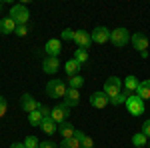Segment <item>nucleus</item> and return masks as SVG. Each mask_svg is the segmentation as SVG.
I'll use <instances>...</instances> for the list:
<instances>
[{"instance_id": "1", "label": "nucleus", "mask_w": 150, "mask_h": 148, "mask_svg": "<svg viewBox=\"0 0 150 148\" xmlns=\"http://www.w3.org/2000/svg\"><path fill=\"white\" fill-rule=\"evenodd\" d=\"M66 90H68V84L60 78H52L48 80L46 84V94L52 98V100H58V98H64L66 96Z\"/></svg>"}, {"instance_id": "2", "label": "nucleus", "mask_w": 150, "mask_h": 148, "mask_svg": "<svg viewBox=\"0 0 150 148\" xmlns=\"http://www.w3.org/2000/svg\"><path fill=\"white\" fill-rule=\"evenodd\" d=\"M126 110H128V114L130 116H142L144 114V110H146V106H144V100L140 98L138 94H132V96H128L126 98Z\"/></svg>"}, {"instance_id": "3", "label": "nucleus", "mask_w": 150, "mask_h": 148, "mask_svg": "<svg viewBox=\"0 0 150 148\" xmlns=\"http://www.w3.org/2000/svg\"><path fill=\"white\" fill-rule=\"evenodd\" d=\"M122 88H124V80H120L118 76H108L106 82H104L102 92L108 98H112V96H118V94L122 92Z\"/></svg>"}, {"instance_id": "4", "label": "nucleus", "mask_w": 150, "mask_h": 148, "mask_svg": "<svg viewBox=\"0 0 150 148\" xmlns=\"http://www.w3.org/2000/svg\"><path fill=\"white\" fill-rule=\"evenodd\" d=\"M8 16H10L18 26H24V24H28V20H30V12H28V8H26L24 4H14L10 8V14H8Z\"/></svg>"}, {"instance_id": "5", "label": "nucleus", "mask_w": 150, "mask_h": 148, "mask_svg": "<svg viewBox=\"0 0 150 148\" xmlns=\"http://www.w3.org/2000/svg\"><path fill=\"white\" fill-rule=\"evenodd\" d=\"M130 32H128L126 28H114V30H110V42L116 46V48H124V46L130 42Z\"/></svg>"}, {"instance_id": "6", "label": "nucleus", "mask_w": 150, "mask_h": 148, "mask_svg": "<svg viewBox=\"0 0 150 148\" xmlns=\"http://www.w3.org/2000/svg\"><path fill=\"white\" fill-rule=\"evenodd\" d=\"M130 42H132V46L140 52V56L148 58V38L142 34V32H134V34L130 36Z\"/></svg>"}, {"instance_id": "7", "label": "nucleus", "mask_w": 150, "mask_h": 148, "mask_svg": "<svg viewBox=\"0 0 150 148\" xmlns=\"http://www.w3.org/2000/svg\"><path fill=\"white\" fill-rule=\"evenodd\" d=\"M68 116H70V108L64 102H60V104H56L54 108H50V118H52L56 124L66 122V120H68Z\"/></svg>"}, {"instance_id": "8", "label": "nucleus", "mask_w": 150, "mask_h": 148, "mask_svg": "<svg viewBox=\"0 0 150 148\" xmlns=\"http://www.w3.org/2000/svg\"><path fill=\"white\" fill-rule=\"evenodd\" d=\"M20 106H22V110L26 114L34 112V110H38V106H40V102L36 100L32 94H28V92H24L22 96H20Z\"/></svg>"}, {"instance_id": "9", "label": "nucleus", "mask_w": 150, "mask_h": 148, "mask_svg": "<svg viewBox=\"0 0 150 148\" xmlns=\"http://www.w3.org/2000/svg\"><path fill=\"white\" fill-rule=\"evenodd\" d=\"M44 52L50 58H58V54L62 52V40L60 38H50L46 44H44Z\"/></svg>"}, {"instance_id": "10", "label": "nucleus", "mask_w": 150, "mask_h": 148, "mask_svg": "<svg viewBox=\"0 0 150 148\" xmlns=\"http://www.w3.org/2000/svg\"><path fill=\"white\" fill-rule=\"evenodd\" d=\"M90 36H92V42H96V44H104V42L110 40V30H108L106 26H96L92 32H90Z\"/></svg>"}, {"instance_id": "11", "label": "nucleus", "mask_w": 150, "mask_h": 148, "mask_svg": "<svg viewBox=\"0 0 150 148\" xmlns=\"http://www.w3.org/2000/svg\"><path fill=\"white\" fill-rule=\"evenodd\" d=\"M74 42H76L78 48L88 50V46L92 42V36H90V32H86V30H74Z\"/></svg>"}, {"instance_id": "12", "label": "nucleus", "mask_w": 150, "mask_h": 148, "mask_svg": "<svg viewBox=\"0 0 150 148\" xmlns=\"http://www.w3.org/2000/svg\"><path fill=\"white\" fill-rule=\"evenodd\" d=\"M90 104H92L94 108L102 110V108H106V106L110 104V98H108L104 92H92V94H90Z\"/></svg>"}, {"instance_id": "13", "label": "nucleus", "mask_w": 150, "mask_h": 148, "mask_svg": "<svg viewBox=\"0 0 150 148\" xmlns=\"http://www.w3.org/2000/svg\"><path fill=\"white\" fill-rule=\"evenodd\" d=\"M58 68H60V60L58 58H44L42 60V72L44 74H50V76H54L58 72Z\"/></svg>"}, {"instance_id": "14", "label": "nucleus", "mask_w": 150, "mask_h": 148, "mask_svg": "<svg viewBox=\"0 0 150 148\" xmlns=\"http://www.w3.org/2000/svg\"><path fill=\"white\" fill-rule=\"evenodd\" d=\"M64 104H66L68 108L78 106V104H80V90H76V88H68V90H66V96H64Z\"/></svg>"}, {"instance_id": "15", "label": "nucleus", "mask_w": 150, "mask_h": 148, "mask_svg": "<svg viewBox=\"0 0 150 148\" xmlns=\"http://www.w3.org/2000/svg\"><path fill=\"white\" fill-rule=\"evenodd\" d=\"M16 26H18V24L14 22L10 16L0 18V32H2V34H14V32H16Z\"/></svg>"}, {"instance_id": "16", "label": "nucleus", "mask_w": 150, "mask_h": 148, "mask_svg": "<svg viewBox=\"0 0 150 148\" xmlns=\"http://www.w3.org/2000/svg\"><path fill=\"white\" fill-rule=\"evenodd\" d=\"M74 132H76V128L72 126V122H62V124H58V134L62 136V140H66V138H72L74 136Z\"/></svg>"}, {"instance_id": "17", "label": "nucleus", "mask_w": 150, "mask_h": 148, "mask_svg": "<svg viewBox=\"0 0 150 148\" xmlns=\"http://www.w3.org/2000/svg\"><path fill=\"white\" fill-rule=\"evenodd\" d=\"M40 128L44 130V134H48V136H52V134H56L58 132V124L48 116V118H44L42 120V124H40Z\"/></svg>"}, {"instance_id": "18", "label": "nucleus", "mask_w": 150, "mask_h": 148, "mask_svg": "<svg viewBox=\"0 0 150 148\" xmlns=\"http://www.w3.org/2000/svg\"><path fill=\"white\" fill-rule=\"evenodd\" d=\"M138 86H140V82H138L136 76H126V78H124V88H122V90H126L128 94H136Z\"/></svg>"}, {"instance_id": "19", "label": "nucleus", "mask_w": 150, "mask_h": 148, "mask_svg": "<svg viewBox=\"0 0 150 148\" xmlns=\"http://www.w3.org/2000/svg\"><path fill=\"white\" fill-rule=\"evenodd\" d=\"M80 68H82V64L78 62V60H74V58H70L68 62L64 64V70H66V74H68V78H70V76H76V74L80 72Z\"/></svg>"}, {"instance_id": "20", "label": "nucleus", "mask_w": 150, "mask_h": 148, "mask_svg": "<svg viewBox=\"0 0 150 148\" xmlns=\"http://www.w3.org/2000/svg\"><path fill=\"white\" fill-rule=\"evenodd\" d=\"M136 94H138L142 100H150V80H142V82H140Z\"/></svg>"}, {"instance_id": "21", "label": "nucleus", "mask_w": 150, "mask_h": 148, "mask_svg": "<svg viewBox=\"0 0 150 148\" xmlns=\"http://www.w3.org/2000/svg\"><path fill=\"white\" fill-rule=\"evenodd\" d=\"M58 148H80V138L72 136V138H66V140H62Z\"/></svg>"}, {"instance_id": "22", "label": "nucleus", "mask_w": 150, "mask_h": 148, "mask_svg": "<svg viewBox=\"0 0 150 148\" xmlns=\"http://www.w3.org/2000/svg\"><path fill=\"white\" fill-rule=\"evenodd\" d=\"M132 144H134V148H144L148 144V138L144 136L142 132H136V134L132 136Z\"/></svg>"}, {"instance_id": "23", "label": "nucleus", "mask_w": 150, "mask_h": 148, "mask_svg": "<svg viewBox=\"0 0 150 148\" xmlns=\"http://www.w3.org/2000/svg\"><path fill=\"white\" fill-rule=\"evenodd\" d=\"M42 120H44V116H42L40 110H34V112L28 114V122H30L32 126H40V124H42Z\"/></svg>"}, {"instance_id": "24", "label": "nucleus", "mask_w": 150, "mask_h": 148, "mask_svg": "<svg viewBox=\"0 0 150 148\" xmlns=\"http://www.w3.org/2000/svg\"><path fill=\"white\" fill-rule=\"evenodd\" d=\"M82 86H84V78H82L80 74L70 76V78H68V88H76V90H80Z\"/></svg>"}, {"instance_id": "25", "label": "nucleus", "mask_w": 150, "mask_h": 148, "mask_svg": "<svg viewBox=\"0 0 150 148\" xmlns=\"http://www.w3.org/2000/svg\"><path fill=\"white\" fill-rule=\"evenodd\" d=\"M74 60H78L82 66L88 62V50H84V48H76L74 50Z\"/></svg>"}, {"instance_id": "26", "label": "nucleus", "mask_w": 150, "mask_h": 148, "mask_svg": "<svg viewBox=\"0 0 150 148\" xmlns=\"http://www.w3.org/2000/svg\"><path fill=\"white\" fill-rule=\"evenodd\" d=\"M128 96H132V94H128L126 90H122L120 94H118V96H112V98H110V104H112V106H120V104L126 102Z\"/></svg>"}, {"instance_id": "27", "label": "nucleus", "mask_w": 150, "mask_h": 148, "mask_svg": "<svg viewBox=\"0 0 150 148\" xmlns=\"http://www.w3.org/2000/svg\"><path fill=\"white\" fill-rule=\"evenodd\" d=\"M24 146H26V148H38V146H40V140H38L36 136H26Z\"/></svg>"}, {"instance_id": "28", "label": "nucleus", "mask_w": 150, "mask_h": 148, "mask_svg": "<svg viewBox=\"0 0 150 148\" xmlns=\"http://www.w3.org/2000/svg\"><path fill=\"white\" fill-rule=\"evenodd\" d=\"M80 148H94V140H92V136H88V134H86V136L82 138V140H80Z\"/></svg>"}, {"instance_id": "29", "label": "nucleus", "mask_w": 150, "mask_h": 148, "mask_svg": "<svg viewBox=\"0 0 150 148\" xmlns=\"http://www.w3.org/2000/svg\"><path fill=\"white\" fill-rule=\"evenodd\" d=\"M60 40H74V30L72 28H64L62 34H60Z\"/></svg>"}, {"instance_id": "30", "label": "nucleus", "mask_w": 150, "mask_h": 148, "mask_svg": "<svg viewBox=\"0 0 150 148\" xmlns=\"http://www.w3.org/2000/svg\"><path fill=\"white\" fill-rule=\"evenodd\" d=\"M140 132H142V134L150 140V118H148V120H144V124L140 126Z\"/></svg>"}, {"instance_id": "31", "label": "nucleus", "mask_w": 150, "mask_h": 148, "mask_svg": "<svg viewBox=\"0 0 150 148\" xmlns=\"http://www.w3.org/2000/svg\"><path fill=\"white\" fill-rule=\"evenodd\" d=\"M14 34L20 36V38L26 36V34H28V24H24V26H16V32H14Z\"/></svg>"}, {"instance_id": "32", "label": "nucleus", "mask_w": 150, "mask_h": 148, "mask_svg": "<svg viewBox=\"0 0 150 148\" xmlns=\"http://www.w3.org/2000/svg\"><path fill=\"white\" fill-rule=\"evenodd\" d=\"M6 110H8V104H6V98L4 96H0V118L6 114Z\"/></svg>"}, {"instance_id": "33", "label": "nucleus", "mask_w": 150, "mask_h": 148, "mask_svg": "<svg viewBox=\"0 0 150 148\" xmlns=\"http://www.w3.org/2000/svg\"><path fill=\"white\" fill-rule=\"evenodd\" d=\"M38 148H58L56 144H54V142H52V140H42V142H40V146Z\"/></svg>"}, {"instance_id": "34", "label": "nucleus", "mask_w": 150, "mask_h": 148, "mask_svg": "<svg viewBox=\"0 0 150 148\" xmlns=\"http://www.w3.org/2000/svg\"><path fill=\"white\" fill-rule=\"evenodd\" d=\"M10 148H26V146H24V142H14V144H10Z\"/></svg>"}, {"instance_id": "35", "label": "nucleus", "mask_w": 150, "mask_h": 148, "mask_svg": "<svg viewBox=\"0 0 150 148\" xmlns=\"http://www.w3.org/2000/svg\"><path fill=\"white\" fill-rule=\"evenodd\" d=\"M2 6H4V4H2V0H0V12H2Z\"/></svg>"}]
</instances>
